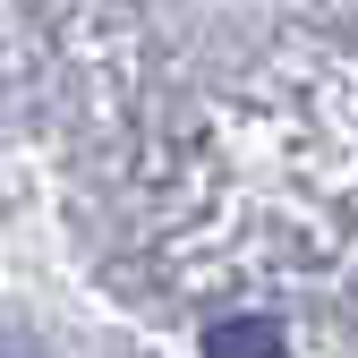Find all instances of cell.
<instances>
[{"instance_id":"1","label":"cell","mask_w":358,"mask_h":358,"mask_svg":"<svg viewBox=\"0 0 358 358\" xmlns=\"http://www.w3.org/2000/svg\"><path fill=\"white\" fill-rule=\"evenodd\" d=\"M205 358H282V324L273 316H231L205 333Z\"/></svg>"}]
</instances>
